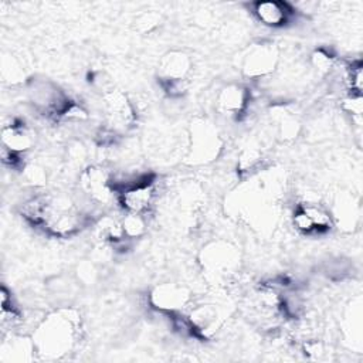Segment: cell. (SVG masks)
<instances>
[{"label": "cell", "mask_w": 363, "mask_h": 363, "mask_svg": "<svg viewBox=\"0 0 363 363\" xmlns=\"http://www.w3.org/2000/svg\"><path fill=\"white\" fill-rule=\"evenodd\" d=\"M34 135L28 126L21 122H11L1 129V146L14 152L26 153L33 147Z\"/></svg>", "instance_id": "5bb4252c"}, {"label": "cell", "mask_w": 363, "mask_h": 363, "mask_svg": "<svg viewBox=\"0 0 363 363\" xmlns=\"http://www.w3.org/2000/svg\"><path fill=\"white\" fill-rule=\"evenodd\" d=\"M104 108L108 122L115 130L128 129L136 121V112L132 102L126 94L119 89H111L104 95Z\"/></svg>", "instance_id": "ba28073f"}, {"label": "cell", "mask_w": 363, "mask_h": 363, "mask_svg": "<svg viewBox=\"0 0 363 363\" xmlns=\"http://www.w3.org/2000/svg\"><path fill=\"white\" fill-rule=\"evenodd\" d=\"M82 190L96 203H106L113 193V183L101 166H88L79 176Z\"/></svg>", "instance_id": "9c48e42d"}, {"label": "cell", "mask_w": 363, "mask_h": 363, "mask_svg": "<svg viewBox=\"0 0 363 363\" xmlns=\"http://www.w3.org/2000/svg\"><path fill=\"white\" fill-rule=\"evenodd\" d=\"M160 17L156 13H143L136 18V26L140 31H150L152 28H155L159 23Z\"/></svg>", "instance_id": "7402d4cb"}, {"label": "cell", "mask_w": 363, "mask_h": 363, "mask_svg": "<svg viewBox=\"0 0 363 363\" xmlns=\"http://www.w3.org/2000/svg\"><path fill=\"white\" fill-rule=\"evenodd\" d=\"M186 326L190 333L199 337H210L221 326V313L214 305H200L190 311L186 319Z\"/></svg>", "instance_id": "30bf717a"}, {"label": "cell", "mask_w": 363, "mask_h": 363, "mask_svg": "<svg viewBox=\"0 0 363 363\" xmlns=\"http://www.w3.org/2000/svg\"><path fill=\"white\" fill-rule=\"evenodd\" d=\"M153 177L140 174L119 187L118 200L126 213L145 214L155 200Z\"/></svg>", "instance_id": "5b68a950"}, {"label": "cell", "mask_w": 363, "mask_h": 363, "mask_svg": "<svg viewBox=\"0 0 363 363\" xmlns=\"http://www.w3.org/2000/svg\"><path fill=\"white\" fill-rule=\"evenodd\" d=\"M223 149V139L217 128L207 119H196L190 125L186 160L190 164H208Z\"/></svg>", "instance_id": "3957f363"}, {"label": "cell", "mask_w": 363, "mask_h": 363, "mask_svg": "<svg viewBox=\"0 0 363 363\" xmlns=\"http://www.w3.org/2000/svg\"><path fill=\"white\" fill-rule=\"evenodd\" d=\"M312 65L319 71V72H329L335 64V57L325 48H318L312 52L311 55Z\"/></svg>", "instance_id": "d6986e66"}, {"label": "cell", "mask_w": 363, "mask_h": 363, "mask_svg": "<svg viewBox=\"0 0 363 363\" xmlns=\"http://www.w3.org/2000/svg\"><path fill=\"white\" fill-rule=\"evenodd\" d=\"M250 102L248 89L238 84H230L220 89L216 98L217 111L230 118H238Z\"/></svg>", "instance_id": "8fae6325"}, {"label": "cell", "mask_w": 363, "mask_h": 363, "mask_svg": "<svg viewBox=\"0 0 363 363\" xmlns=\"http://www.w3.org/2000/svg\"><path fill=\"white\" fill-rule=\"evenodd\" d=\"M346 82L350 94L362 95V61H352L346 68Z\"/></svg>", "instance_id": "ac0fdd59"}, {"label": "cell", "mask_w": 363, "mask_h": 363, "mask_svg": "<svg viewBox=\"0 0 363 363\" xmlns=\"http://www.w3.org/2000/svg\"><path fill=\"white\" fill-rule=\"evenodd\" d=\"M335 218L340 227L353 228L357 218V206L350 197H340V201L336 203Z\"/></svg>", "instance_id": "9a60e30c"}, {"label": "cell", "mask_w": 363, "mask_h": 363, "mask_svg": "<svg viewBox=\"0 0 363 363\" xmlns=\"http://www.w3.org/2000/svg\"><path fill=\"white\" fill-rule=\"evenodd\" d=\"M252 13L267 27H282L289 21L292 7L282 1H258L252 4Z\"/></svg>", "instance_id": "4fadbf2b"}, {"label": "cell", "mask_w": 363, "mask_h": 363, "mask_svg": "<svg viewBox=\"0 0 363 363\" xmlns=\"http://www.w3.org/2000/svg\"><path fill=\"white\" fill-rule=\"evenodd\" d=\"M81 318L74 308H58L50 312L34 329L33 345L44 359H61L79 340Z\"/></svg>", "instance_id": "6da1fadb"}, {"label": "cell", "mask_w": 363, "mask_h": 363, "mask_svg": "<svg viewBox=\"0 0 363 363\" xmlns=\"http://www.w3.org/2000/svg\"><path fill=\"white\" fill-rule=\"evenodd\" d=\"M240 251L235 245L224 240L207 242L199 254V262L208 279L223 282L228 279L240 267Z\"/></svg>", "instance_id": "7a4b0ae2"}, {"label": "cell", "mask_w": 363, "mask_h": 363, "mask_svg": "<svg viewBox=\"0 0 363 363\" xmlns=\"http://www.w3.org/2000/svg\"><path fill=\"white\" fill-rule=\"evenodd\" d=\"M30 101L34 109L48 118H62L74 105V101L54 82L35 81L30 88Z\"/></svg>", "instance_id": "277c9868"}, {"label": "cell", "mask_w": 363, "mask_h": 363, "mask_svg": "<svg viewBox=\"0 0 363 363\" xmlns=\"http://www.w3.org/2000/svg\"><path fill=\"white\" fill-rule=\"evenodd\" d=\"M191 299L189 288L176 282H163L153 286L149 292L152 308L166 313H176L186 308Z\"/></svg>", "instance_id": "52a82bcc"}, {"label": "cell", "mask_w": 363, "mask_h": 363, "mask_svg": "<svg viewBox=\"0 0 363 363\" xmlns=\"http://www.w3.org/2000/svg\"><path fill=\"white\" fill-rule=\"evenodd\" d=\"M343 108L345 111L352 115V119L356 121L357 123H360L362 121V112H363V106H362V95H354L350 94L345 101H343Z\"/></svg>", "instance_id": "ffe728a7"}, {"label": "cell", "mask_w": 363, "mask_h": 363, "mask_svg": "<svg viewBox=\"0 0 363 363\" xmlns=\"http://www.w3.org/2000/svg\"><path fill=\"white\" fill-rule=\"evenodd\" d=\"M301 207L303 208V211L312 220L315 231H325V230L330 228V225H332V216L322 206L315 204V203H303V204H301Z\"/></svg>", "instance_id": "2e32d148"}, {"label": "cell", "mask_w": 363, "mask_h": 363, "mask_svg": "<svg viewBox=\"0 0 363 363\" xmlns=\"http://www.w3.org/2000/svg\"><path fill=\"white\" fill-rule=\"evenodd\" d=\"M191 67L193 62L189 54L184 51H169L159 61V81H186Z\"/></svg>", "instance_id": "7c38bea8"}, {"label": "cell", "mask_w": 363, "mask_h": 363, "mask_svg": "<svg viewBox=\"0 0 363 363\" xmlns=\"http://www.w3.org/2000/svg\"><path fill=\"white\" fill-rule=\"evenodd\" d=\"M279 62V50L272 43L252 44L242 57L241 71L247 78H262L272 74Z\"/></svg>", "instance_id": "8992f818"}, {"label": "cell", "mask_w": 363, "mask_h": 363, "mask_svg": "<svg viewBox=\"0 0 363 363\" xmlns=\"http://www.w3.org/2000/svg\"><path fill=\"white\" fill-rule=\"evenodd\" d=\"M121 221H122V227H123V231H125V235L128 240L142 237L146 231V223H145L143 214L126 213V216Z\"/></svg>", "instance_id": "e0dca14e"}, {"label": "cell", "mask_w": 363, "mask_h": 363, "mask_svg": "<svg viewBox=\"0 0 363 363\" xmlns=\"http://www.w3.org/2000/svg\"><path fill=\"white\" fill-rule=\"evenodd\" d=\"M292 223L295 225V228L303 234H311L315 231V227H313V223L312 220L309 218V216L303 211V208L299 206L295 213H294V217H292Z\"/></svg>", "instance_id": "44dd1931"}]
</instances>
